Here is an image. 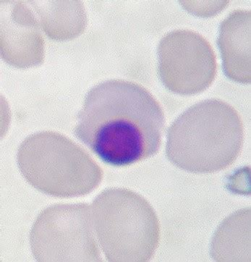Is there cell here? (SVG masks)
<instances>
[{"label":"cell","mask_w":251,"mask_h":262,"mask_svg":"<svg viewBox=\"0 0 251 262\" xmlns=\"http://www.w3.org/2000/svg\"><path fill=\"white\" fill-rule=\"evenodd\" d=\"M75 135L107 165L127 167L158 153L165 117L158 101L135 82L96 85L77 116Z\"/></svg>","instance_id":"6da1fadb"},{"label":"cell","mask_w":251,"mask_h":262,"mask_svg":"<svg viewBox=\"0 0 251 262\" xmlns=\"http://www.w3.org/2000/svg\"><path fill=\"white\" fill-rule=\"evenodd\" d=\"M243 136L238 112L220 99H207L186 110L169 128L167 156L188 172H217L236 160Z\"/></svg>","instance_id":"7a4b0ae2"},{"label":"cell","mask_w":251,"mask_h":262,"mask_svg":"<svg viewBox=\"0 0 251 262\" xmlns=\"http://www.w3.org/2000/svg\"><path fill=\"white\" fill-rule=\"evenodd\" d=\"M17 163L28 183L57 198L83 196L102 180V170L88 154L55 133H41L26 139Z\"/></svg>","instance_id":"3957f363"},{"label":"cell","mask_w":251,"mask_h":262,"mask_svg":"<svg viewBox=\"0 0 251 262\" xmlns=\"http://www.w3.org/2000/svg\"><path fill=\"white\" fill-rule=\"evenodd\" d=\"M96 232L111 261H146L159 241V225L150 204L134 192L111 188L94 202Z\"/></svg>","instance_id":"277c9868"},{"label":"cell","mask_w":251,"mask_h":262,"mask_svg":"<svg viewBox=\"0 0 251 262\" xmlns=\"http://www.w3.org/2000/svg\"><path fill=\"white\" fill-rule=\"evenodd\" d=\"M88 204H57L38 216L31 246L38 261H100Z\"/></svg>","instance_id":"5b68a950"},{"label":"cell","mask_w":251,"mask_h":262,"mask_svg":"<svg viewBox=\"0 0 251 262\" xmlns=\"http://www.w3.org/2000/svg\"><path fill=\"white\" fill-rule=\"evenodd\" d=\"M159 73L172 92L193 94L210 85L217 73V61L210 43L188 30L171 32L162 40Z\"/></svg>","instance_id":"8992f818"}]
</instances>
